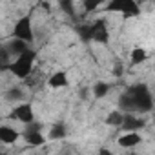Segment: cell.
<instances>
[{
  "label": "cell",
  "mask_w": 155,
  "mask_h": 155,
  "mask_svg": "<svg viewBox=\"0 0 155 155\" xmlns=\"http://www.w3.org/2000/svg\"><path fill=\"white\" fill-rule=\"evenodd\" d=\"M104 11L108 13H119L124 18H135L142 13L137 0H108Z\"/></svg>",
  "instance_id": "3957f363"
},
{
  "label": "cell",
  "mask_w": 155,
  "mask_h": 155,
  "mask_svg": "<svg viewBox=\"0 0 155 155\" xmlns=\"http://www.w3.org/2000/svg\"><path fill=\"white\" fill-rule=\"evenodd\" d=\"M22 139L31 146V148H38V146H44L46 144V137L42 133V126L37 124V122H31V124H26V130L22 131Z\"/></svg>",
  "instance_id": "5b68a950"
},
{
  "label": "cell",
  "mask_w": 155,
  "mask_h": 155,
  "mask_svg": "<svg viewBox=\"0 0 155 155\" xmlns=\"http://www.w3.org/2000/svg\"><path fill=\"white\" fill-rule=\"evenodd\" d=\"M119 146L124 148V150H131V148H137L140 142H142V135L139 131H124L119 139H117Z\"/></svg>",
  "instance_id": "ba28073f"
},
{
  "label": "cell",
  "mask_w": 155,
  "mask_h": 155,
  "mask_svg": "<svg viewBox=\"0 0 155 155\" xmlns=\"http://www.w3.org/2000/svg\"><path fill=\"white\" fill-rule=\"evenodd\" d=\"M148 60V51L140 46H135L130 51V66H140Z\"/></svg>",
  "instance_id": "9a60e30c"
},
{
  "label": "cell",
  "mask_w": 155,
  "mask_h": 155,
  "mask_svg": "<svg viewBox=\"0 0 155 155\" xmlns=\"http://www.w3.org/2000/svg\"><path fill=\"white\" fill-rule=\"evenodd\" d=\"M35 62H37V51L33 48H29L28 51L13 57V60H11L8 69L11 71L13 77H17V79H20V81H26L29 75H33Z\"/></svg>",
  "instance_id": "7a4b0ae2"
},
{
  "label": "cell",
  "mask_w": 155,
  "mask_h": 155,
  "mask_svg": "<svg viewBox=\"0 0 155 155\" xmlns=\"http://www.w3.org/2000/svg\"><path fill=\"white\" fill-rule=\"evenodd\" d=\"M122 73H124L122 64H115V66H113V75H115V77H120Z\"/></svg>",
  "instance_id": "44dd1931"
},
{
  "label": "cell",
  "mask_w": 155,
  "mask_h": 155,
  "mask_svg": "<svg viewBox=\"0 0 155 155\" xmlns=\"http://www.w3.org/2000/svg\"><path fill=\"white\" fill-rule=\"evenodd\" d=\"M9 119L18 120V122H22V124H31V122H35V111H33L31 102H20V104H17V106L11 110Z\"/></svg>",
  "instance_id": "8992f818"
},
{
  "label": "cell",
  "mask_w": 155,
  "mask_h": 155,
  "mask_svg": "<svg viewBox=\"0 0 155 155\" xmlns=\"http://www.w3.org/2000/svg\"><path fill=\"white\" fill-rule=\"evenodd\" d=\"M75 33L82 42H93V22H82L75 26Z\"/></svg>",
  "instance_id": "7c38bea8"
},
{
  "label": "cell",
  "mask_w": 155,
  "mask_h": 155,
  "mask_svg": "<svg viewBox=\"0 0 155 155\" xmlns=\"http://www.w3.org/2000/svg\"><path fill=\"white\" fill-rule=\"evenodd\" d=\"M93 42L102 44V46L110 44V29H108V26L102 18L93 22Z\"/></svg>",
  "instance_id": "52a82bcc"
},
{
  "label": "cell",
  "mask_w": 155,
  "mask_h": 155,
  "mask_svg": "<svg viewBox=\"0 0 155 155\" xmlns=\"http://www.w3.org/2000/svg\"><path fill=\"white\" fill-rule=\"evenodd\" d=\"M20 137H22V133L17 131L15 128H11V126H8V124L0 126V142H2L4 146H11V144H15Z\"/></svg>",
  "instance_id": "8fae6325"
},
{
  "label": "cell",
  "mask_w": 155,
  "mask_h": 155,
  "mask_svg": "<svg viewBox=\"0 0 155 155\" xmlns=\"http://www.w3.org/2000/svg\"><path fill=\"white\" fill-rule=\"evenodd\" d=\"M68 135V128L64 122H55L51 128H49V133H48V139L49 140H62L66 139Z\"/></svg>",
  "instance_id": "2e32d148"
},
{
  "label": "cell",
  "mask_w": 155,
  "mask_h": 155,
  "mask_svg": "<svg viewBox=\"0 0 155 155\" xmlns=\"http://www.w3.org/2000/svg\"><path fill=\"white\" fill-rule=\"evenodd\" d=\"M24 91L20 90V88H11L9 91H8V99L9 101H17V102H20V101H24Z\"/></svg>",
  "instance_id": "ffe728a7"
},
{
  "label": "cell",
  "mask_w": 155,
  "mask_h": 155,
  "mask_svg": "<svg viewBox=\"0 0 155 155\" xmlns=\"http://www.w3.org/2000/svg\"><path fill=\"white\" fill-rule=\"evenodd\" d=\"M106 2H108V0H84L82 6H84V11H86V13H93V11H97L99 8H102Z\"/></svg>",
  "instance_id": "ac0fdd59"
},
{
  "label": "cell",
  "mask_w": 155,
  "mask_h": 155,
  "mask_svg": "<svg viewBox=\"0 0 155 155\" xmlns=\"http://www.w3.org/2000/svg\"><path fill=\"white\" fill-rule=\"evenodd\" d=\"M57 2H58L60 9H62L68 17L75 18V2H73V0H57Z\"/></svg>",
  "instance_id": "d6986e66"
},
{
  "label": "cell",
  "mask_w": 155,
  "mask_h": 155,
  "mask_svg": "<svg viewBox=\"0 0 155 155\" xmlns=\"http://www.w3.org/2000/svg\"><path fill=\"white\" fill-rule=\"evenodd\" d=\"M151 120H153V124H155V111H153V115H151Z\"/></svg>",
  "instance_id": "7402d4cb"
},
{
  "label": "cell",
  "mask_w": 155,
  "mask_h": 155,
  "mask_svg": "<svg viewBox=\"0 0 155 155\" xmlns=\"http://www.w3.org/2000/svg\"><path fill=\"white\" fill-rule=\"evenodd\" d=\"M6 48L9 49V53L13 55V57H17V55H20V53H24V51H28L29 48H31V44L29 42H26V40H22V38H17V37H13L8 44H6Z\"/></svg>",
  "instance_id": "4fadbf2b"
},
{
  "label": "cell",
  "mask_w": 155,
  "mask_h": 155,
  "mask_svg": "<svg viewBox=\"0 0 155 155\" xmlns=\"http://www.w3.org/2000/svg\"><path fill=\"white\" fill-rule=\"evenodd\" d=\"M124 115H126V111H122L120 108H117V110H111V111L106 115L104 122H106L108 126H111V128H122Z\"/></svg>",
  "instance_id": "5bb4252c"
},
{
  "label": "cell",
  "mask_w": 155,
  "mask_h": 155,
  "mask_svg": "<svg viewBox=\"0 0 155 155\" xmlns=\"http://www.w3.org/2000/svg\"><path fill=\"white\" fill-rule=\"evenodd\" d=\"M144 126H146V120L137 117V113H126L124 115V122H122L124 131H140Z\"/></svg>",
  "instance_id": "30bf717a"
},
{
  "label": "cell",
  "mask_w": 155,
  "mask_h": 155,
  "mask_svg": "<svg viewBox=\"0 0 155 155\" xmlns=\"http://www.w3.org/2000/svg\"><path fill=\"white\" fill-rule=\"evenodd\" d=\"M93 97L95 99H104V97H108V93L111 91V84L110 82H95L93 84Z\"/></svg>",
  "instance_id": "e0dca14e"
},
{
  "label": "cell",
  "mask_w": 155,
  "mask_h": 155,
  "mask_svg": "<svg viewBox=\"0 0 155 155\" xmlns=\"http://www.w3.org/2000/svg\"><path fill=\"white\" fill-rule=\"evenodd\" d=\"M13 37L22 38V40L33 44V40H35V31H33V20H31L29 15H24V17H20V18L15 22V26H13Z\"/></svg>",
  "instance_id": "277c9868"
},
{
  "label": "cell",
  "mask_w": 155,
  "mask_h": 155,
  "mask_svg": "<svg viewBox=\"0 0 155 155\" xmlns=\"http://www.w3.org/2000/svg\"><path fill=\"white\" fill-rule=\"evenodd\" d=\"M119 108L126 113H148V111H153L155 101L150 88L144 82H139L130 86L119 97Z\"/></svg>",
  "instance_id": "6da1fadb"
},
{
  "label": "cell",
  "mask_w": 155,
  "mask_h": 155,
  "mask_svg": "<svg viewBox=\"0 0 155 155\" xmlns=\"http://www.w3.org/2000/svg\"><path fill=\"white\" fill-rule=\"evenodd\" d=\"M51 90H62V88H68L69 86V77H68V73L66 71H62V69H58V71H55V73H51L49 77H48V82H46Z\"/></svg>",
  "instance_id": "9c48e42d"
}]
</instances>
